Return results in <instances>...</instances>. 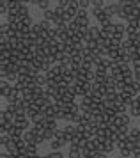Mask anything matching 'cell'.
I'll use <instances>...</instances> for the list:
<instances>
[{"mask_svg": "<svg viewBox=\"0 0 140 158\" xmlns=\"http://www.w3.org/2000/svg\"><path fill=\"white\" fill-rule=\"evenodd\" d=\"M91 13H92V16L96 18V22H98L99 25H101V23H105V22H108V20H112V16L105 11V7H103V9H92L91 7Z\"/></svg>", "mask_w": 140, "mask_h": 158, "instance_id": "1", "label": "cell"}, {"mask_svg": "<svg viewBox=\"0 0 140 158\" xmlns=\"http://www.w3.org/2000/svg\"><path fill=\"white\" fill-rule=\"evenodd\" d=\"M30 119H28L27 115H16L14 117V126H18L21 131H25V130H30Z\"/></svg>", "mask_w": 140, "mask_h": 158, "instance_id": "2", "label": "cell"}, {"mask_svg": "<svg viewBox=\"0 0 140 158\" xmlns=\"http://www.w3.org/2000/svg\"><path fill=\"white\" fill-rule=\"evenodd\" d=\"M130 123H131V115H130V114H117L113 124L119 128V126H130Z\"/></svg>", "mask_w": 140, "mask_h": 158, "instance_id": "3", "label": "cell"}, {"mask_svg": "<svg viewBox=\"0 0 140 158\" xmlns=\"http://www.w3.org/2000/svg\"><path fill=\"white\" fill-rule=\"evenodd\" d=\"M105 11L110 16H119L121 15V9H119V4H117V2H110L108 6H105Z\"/></svg>", "mask_w": 140, "mask_h": 158, "instance_id": "4", "label": "cell"}, {"mask_svg": "<svg viewBox=\"0 0 140 158\" xmlns=\"http://www.w3.org/2000/svg\"><path fill=\"white\" fill-rule=\"evenodd\" d=\"M75 23H76L80 29H89V27H91L89 16H75Z\"/></svg>", "mask_w": 140, "mask_h": 158, "instance_id": "5", "label": "cell"}, {"mask_svg": "<svg viewBox=\"0 0 140 158\" xmlns=\"http://www.w3.org/2000/svg\"><path fill=\"white\" fill-rule=\"evenodd\" d=\"M117 146H115V142H112L110 139H106L105 142L101 144V153H105V155H110L113 149H115Z\"/></svg>", "mask_w": 140, "mask_h": 158, "instance_id": "6", "label": "cell"}, {"mask_svg": "<svg viewBox=\"0 0 140 158\" xmlns=\"http://www.w3.org/2000/svg\"><path fill=\"white\" fill-rule=\"evenodd\" d=\"M68 158H82V149L78 148L76 144H69V153Z\"/></svg>", "mask_w": 140, "mask_h": 158, "instance_id": "7", "label": "cell"}, {"mask_svg": "<svg viewBox=\"0 0 140 158\" xmlns=\"http://www.w3.org/2000/svg\"><path fill=\"white\" fill-rule=\"evenodd\" d=\"M138 36H140V30H137L135 27H131V25L128 23V25H126V37H128V39L135 41V39H137Z\"/></svg>", "mask_w": 140, "mask_h": 158, "instance_id": "8", "label": "cell"}, {"mask_svg": "<svg viewBox=\"0 0 140 158\" xmlns=\"http://www.w3.org/2000/svg\"><path fill=\"white\" fill-rule=\"evenodd\" d=\"M23 140L27 144H35V133H34V130L30 128V130H25L23 131Z\"/></svg>", "mask_w": 140, "mask_h": 158, "instance_id": "9", "label": "cell"}, {"mask_svg": "<svg viewBox=\"0 0 140 158\" xmlns=\"http://www.w3.org/2000/svg\"><path fill=\"white\" fill-rule=\"evenodd\" d=\"M89 32H91V36H92L94 41L101 39V27H99V25H91V27H89Z\"/></svg>", "mask_w": 140, "mask_h": 158, "instance_id": "10", "label": "cell"}, {"mask_svg": "<svg viewBox=\"0 0 140 158\" xmlns=\"http://www.w3.org/2000/svg\"><path fill=\"white\" fill-rule=\"evenodd\" d=\"M7 135L11 137V139H21L23 137V131L18 126H11V128L7 130Z\"/></svg>", "mask_w": 140, "mask_h": 158, "instance_id": "11", "label": "cell"}, {"mask_svg": "<svg viewBox=\"0 0 140 158\" xmlns=\"http://www.w3.org/2000/svg\"><path fill=\"white\" fill-rule=\"evenodd\" d=\"M43 126H44L46 130H59L57 128V119L55 117H46L44 123H43Z\"/></svg>", "mask_w": 140, "mask_h": 158, "instance_id": "12", "label": "cell"}, {"mask_svg": "<svg viewBox=\"0 0 140 158\" xmlns=\"http://www.w3.org/2000/svg\"><path fill=\"white\" fill-rule=\"evenodd\" d=\"M64 146H66V142L60 140V139H53V140H50V148H51V151H60V148H64Z\"/></svg>", "mask_w": 140, "mask_h": 158, "instance_id": "13", "label": "cell"}, {"mask_svg": "<svg viewBox=\"0 0 140 158\" xmlns=\"http://www.w3.org/2000/svg\"><path fill=\"white\" fill-rule=\"evenodd\" d=\"M25 155L27 156H37V144H27Z\"/></svg>", "mask_w": 140, "mask_h": 158, "instance_id": "14", "label": "cell"}, {"mask_svg": "<svg viewBox=\"0 0 140 158\" xmlns=\"http://www.w3.org/2000/svg\"><path fill=\"white\" fill-rule=\"evenodd\" d=\"M64 131H66V135H68V137L76 135V124H73V123H68V124L64 126Z\"/></svg>", "mask_w": 140, "mask_h": 158, "instance_id": "15", "label": "cell"}, {"mask_svg": "<svg viewBox=\"0 0 140 158\" xmlns=\"http://www.w3.org/2000/svg\"><path fill=\"white\" fill-rule=\"evenodd\" d=\"M43 16H44V20H48V22H55V18H57V13H55V9L51 11V9H48V11H44L43 13Z\"/></svg>", "mask_w": 140, "mask_h": 158, "instance_id": "16", "label": "cell"}, {"mask_svg": "<svg viewBox=\"0 0 140 158\" xmlns=\"http://www.w3.org/2000/svg\"><path fill=\"white\" fill-rule=\"evenodd\" d=\"M18 16H20V20H23V18H28L30 16V11H28V6L27 4H23L20 7V11H18Z\"/></svg>", "mask_w": 140, "mask_h": 158, "instance_id": "17", "label": "cell"}, {"mask_svg": "<svg viewBox=\"0 0 140 158\" xmlns=\"http://www.w3.org/2000/svg\"><path fill=\"white\" fill-rule=\"evenodd\" d=\"M119 149V155L122 158H130V156H133V151L130 149V148H117Z\"/></svg>", "mask_w": 140, "mask_h": 158, "instance_id": "18", "label": "cell"}, {"mask_svg": "<svg viewBox=\"0 0 140 158\" xmlns=\"http://www.w3.org/2000/svg\"><path fill=\"white\" fill-rule=\"evenodd\" d=\"M130 139H133V140H140V128L133 126V128L130 130Z\"/></svg>", "mask_w": 140, "mask_h": 158, "instance_id": "19", "label": "cell"}, {"mask_svg": "<svg viewBox=\"0 0 140 158\" xmlns=\"http://www.w3.org/2000/svg\"><path fill=\"white\" fill-rule=\"evenodd\" d=\"M55 133H57V130H44V139L50 142V140L55 139Z\"/></svg>", "mask_w": 140, "mask_h": 158, "instance_id": "20", "label": "cell"}, {"mask_svg": "<svg viewBox=\"0 0 140 158\" xmlns=\"http://www.w3.org/2000/svg\"><path fill=\"white\" fill-rule=\"evenodd\" d=\"M37 7L41 9L43 13H44V11H48V9H50V0H39V4H37Z\"/></svg>", "mask_w": 140, "mask_h": 158, "instance_id": "21", "label": "cell"}, {"mask_svg": "<svg viewBox=\"0 0 140 158\" xmlns=\"http://www.w3.org/2000/svg\"><path fill=\"white\" fill-rule=\"evenodd\" d=\"M69 4H71V0H57V7L64 9V11H68Z\"/></svg>", "mask_w": 140, "mask_h": 158, "instance_id": "22", "label": "cell"}, {"mask_svg": "<svg viewBox=\"0 0 140 158\" xmlns=\"http://www.w3.org/2000/svg\"><path fill=\"white\" fill-rule=\"evenodd\" d=\"M105 6V0H92V9H103Z\"/></svg>", "mask_w": 140, "mask_h": 158, "instance_id": "23", "label": "cell"}, {"mask_svg": "<svg viewBox=\"0 0 140 158\" xmlns=\"http://www.w3.org/2000/svg\"><path fill=\"white\" fill-rule=\"evenodd\" d=\"M4 80H7V82H13V84H16V82H18V73H9V75H7V77H6Z\"/></svg>", "mask_w": 140, "mask_h": 158, "instance_id": "24", "label": "cell"}, {"mask_svg": "<svg viewBox=\"0 0 140 158\" xmlns=\"http://www.w3.org/2000/svg\"><path fill=\"white\" fill-rule=\"evenodd\" d=\"M41 27H43V30H51L53 29V27H51V22H48V20H43Z\"/></svg>", "mask_w": 140, "mask_h": 158, "instance_id": "25", "label": "cell"}, {"mask_svg": "<svg viewBox=\"0 0 140 158\" xmlns=\"http://www.w3.org/2000/svg\"><path fill=\"white\" fill-rule=\"evenodd\" d=\"M76 16H89V13H87V9H80L76 13Z\"/></svg>", "mask_w": 140, "mask_h": 158, "instance_id": "26", "label": "cell"}, {"mask_svg": "<svg viewBox=\"0 0 140 158\" xmlns=\"http://www.w3.org/2000/svg\"><path fill=\"white\" fill-rule=\"evenodd\" d=\"M28 4H34V6H37V4H39V0H28Z\"/></svg>", "mask_w": 140, "mask_h": 158, "instance_id": "27", "label": "cell"}, {"mask_svg": "<svg viewBox=\"0 0 140 158\" xmlns=\"http://www.w3.org/2000/svg\"><path fill=\"white\" fill-rule=\"evenodd\" d=\"M137 117H140V105H138V108H137Z\"/></svg>", "mask_w": 140, "mask_h": 158, "instance_id": "28", "label": "cell"}, {"mask_svg": "<svg viewBox=\"0 0 140 158\" xmlns=\"http://www.w3.org/2000/svg\"><path fill=\"white\" fill-rule=\"evenodd\" d=\"M115 158H122V156H121V155H119V156H115Z\"/></svg>", "mask_w": 140, "mask_h": 158, "instance_id": "29", "label": "cell"}, {"mask_svg": "<svg viewBox=\"0 0 140 158\" xmlns=\"http://www.w3.org/2000/svg\"><path fill=\"white\" fill-rule=\"evenodd\" d=\"M78 2H80V0H78Z\"/></svg>", "mask_w": 140, "mask_h": 158, "instance_id": "30", "label": "cell"}]
</instances>
